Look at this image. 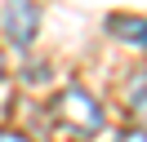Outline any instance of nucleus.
Here are the masks:
<instances>
[{
  "label": "nucleus",
  "mask_w": 147,
  "mask_h": 142,
  "mask_svg": "<svg viewBox=\"0 0 147 142\" xmlns=\"http://www.w3.org/2000/svg\"><path fill=\"white\" fill-rule=\"evenodd\" d=\"M49 124H54L63 138H71V142H85V138H94V133L102 129V107L94 102L85 89H63V93L49 102Z\"/></svg>",
  "instance_id": "1"
},
{
  "label": "nucleus",
  "mask_w": 147,
  "mask_h": 142,
  "mask_svg": "<svg viewBox=\"0 0 147 142\" xmlns=\"http://www.w3.org/2000/svg\"><path fill=\"white\" fill-rule=\"evenodd\" d=\"M0 27H5V36H9L13 49H27L36 40V27H40L36 0H5L0 5Z\"/></svg>",
  "instance_id": "2"
},
{
  "label": "nucleus",
  "mask_w": 147,
  "mask_h": 142,
  "mask_svg": "<svg viewBox=\"0 0 147 142\" xmlns=\"http://www.w3.org/2000/svg\"><path fill=\"white\" fill-rule=\"evenodd\" d=\"M107 31L120 36L125 44H134V49H147V18H125V13H116V18H107Z\"/></svg>",
  "instance_id": "3"
},
{
  "label": "nucleus",
  "mask_w": 147,
  "mask_h": 142,
  "mask_svg": "<svg viewBox=\"0 0 147 142\" xmlns=\"http://www.w3.org/2000/svg\"><path fill=\"white\" fill-rule=\"evenodd\" d=\"M120 142H147V129H129V133H125Z\"/></svg>",
  "instance_id": "4"
},
{
  "label": "nucleus",
  "mask_w": 147,
  "mask_h": 142,
  "mask_svg": "<svg viewBox=\"0 0 147 142\" xmlns=\"http://www.w3.org/2000/svg\"><path fill=\"white\" fill-rule=\"evenodd\" d=\"M0 142H22V138H18V133H5V129H0Z\"/></svg>",
  "instance_id": "5"
},
{
  "label": "nucleus",
  "mask_w": 147,
  "mask_h": 142,
  "mask_svg": "<svg viewBox=\"0 0 147 142\" xmlns=\"http://www.w3.org/2000/svg\"><path fill=\"white\" fill-rule=\"evenodd\" d=\"M0 76H5V53H0Z\"/></svg>",
  "instance_id": "6"
}]
</instances>
